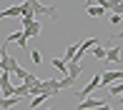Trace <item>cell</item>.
<instances>
[{
  "mask_svg": "<svg viewBox=\"0 0 123 110\" xmlns=\"http://www.w3.org/2000/svg\"><path fill=\"white\" fill-rule=\"evenodd\" d=\"M18 68H20L18 60L8 53V45L3 43V48H0V73H13V75H15V70H18Z\"/></svg>",
  "mask_w": 123,
  "mask_h": 110,
  "instance_id": "6da1fadb",
  "label": "cell"
},
{
  "mask_svg": "<svg viewBox=\"0 0 123 110\" xmlns=\"http://www.w3.org/2000/svg\"><path fill=\"white\" fill-rule=\"evenodd\" d=\"M111 105L108 98H86V100L78 103V110H96V108H105Z\"/></svg>",
  "mask_w": 123,
  "mask_h": 110,
  "instance_id": "7a4b0ae2",
  "label": "cell"
},
{
  "mask_svg": "<svg viewBox=\"0 0 123 110\" xmlns=\"http://www.w3.org/2000/svg\"><path fill=\"white\" fill-rule=\"evenodd\" d=\"M100 80H103L100 88H111L116 82H123V70H105V73H100Z\"/></svg>",
  "mask_w": 123,
  "mask_h": 110,
  "instance_id": "3957f363",
  "label": "cell"
},
{
  "mask_svg": "<svg viewBox=\"0 0 123 110\" xmlns=\"http://www.w3.org/2000/svg\"><path fill=\"white\" fill-rule=\"evenodd\" d=\"M100 85H103V80H100V75H93V78L88 80V85H86V88H80V90H78L75 95H78V98H83V100H86V98L91 95L93 90H98Z\"/></svg>",
  "mask_w": 123,
  "mask_h": 110,
  "instance_id": "277c9868",
  "label": "cell"
},
{
  "mask_svg": "<svg viewBox=\"0 0 123 110\" xmlns=\"http://www.w3.org/2000/svg\"><path fill=\"white\" fill-rule=\"evenodd\" d=\"M33 3V13L38 15H50V18H55V5H45V3H38V0H30Z\"/></svg>",
  "mask_w": 123,
  "mask_h": 110,
  "instance_id": "5b68a950",
  "label": "cell"
},
{
  "mask_svg": "<svg viewBox=\"0 0 123 110\" xmlns=\"http://www.w3.org/2000/svg\"><path fill=\"white\" fill-rule=\"evenodd\" d=\"M105 60H108V63H118V60H123V48H121V45H111Z\"/></svg>",
  "mask_w": 123,
  "mask_h": 110,
  "instance_id": "8992f818",
  "label": "cell"
},
{
  "mask_svg": "<svg viewBox=\"0 0 123 110\" xmlns=\"http://www.w3.org/2000/svg\"><path fill=\"white\" fill-rule=\"evenodd\" d=\"M18 15H25V13H23V3H20V5H13V8H8V10H0V20H5V18H18Z\"/></svg>",
  "mask_w": 123,
  "mask_h": 110,
  "instance_id": "52a82bcc",
  "label": "cell"
},
{
  "mask_svg": "<svg viewBox=\"0 0 123 110\" xmlns=\"http://www.w3.org/2000/svg\"><path fill=\"white\" fill-rule=\"evenodd\" d=\"M50 65H53V68L63 75V78H68V63H65L63 58H50Z\"/></svg>",
  "mask_w": 123,
  "mask_h": 110,
  "instance_id": "ba28073f",
  "label": "cell"
},
{
  "mask_svg": "<svg viewBox=\"0 0 123 110\" xmlns=\"http://www.w3.org/2000/svg\"><path fill=\"white\" fill-rule=\"evenodd\" d=\"M18 103H23V98H0V110H10V108H15Z\"/></svg>",
  "mask_w": 123,
  "mask_h": 110,
  "instance_id": "9c48e42d",
  "label": "cell"
},
{
  "mask_svg": "<svg viewBox=\"0 0 123 110\" xmlns=\"http://www.w3.org/2000/svg\"><path fill=\"white\" fill-rule=\"evenodd\" d=\"M40 30H43V25H40V23H38V20H35V23H33L30 28H25L23 33H25V38H28V40H30V38H35V35H40Z\"/></svg>",
  "mask_w": 123,
  "mask_h": 110,
  "instance_id": "30bf717a",
  "label": "cell"
},
{
  "mask_svg": "<svg viewBox=\"0 0 123 110\" xmlns=\"http://www.w3.org/2000/svg\"><path fill=\"white\" fill-rule=\"evenodd\" d=\"M86 10L91 18H103L105 15V8H100V5H86Z\"/></svg>",
  "mask_w": 123,
  "mask_h": 110,
  "instance_id": "8fae6325",
  "label": "cell"
},
{
  "mask_svg": "<svg viewBox=\"0 0 123 110\" xmlns=\"http://www.w3.org/2000/svg\"><path fill=\"white\" fill-rule=\"evenodd\" d=\"M105 55H108V48H105L103 43H98V45L93 48V58L96 60H105Z\"/></svg>",
  "mask_w": 123,
  "mask_h": 110,
  "instance_id": "7c38bea8",
  "label": "cell"
},
{
  "mask_svg": "<svg viewBox=\"0 0 123 110\" xmlns=\"http://www.w3.org/2000/svg\"><path fill=\"white\" fill-rule=\"evenodd\" d=\"M80 73H83V68H80V65H68V78L70 80H78V78H80Z\"/></svg>",
  "mask_w": 123,
  "mask_h": 110,
  "instance_id": "4fadbf2b",
  "label": "cell"
},
{
  "mask_svg": "<svg viewBox=\"0 0 123 110\" xmlns=\"http://www.w3.org/2000/svg\"><path fill=\"white\" fill-rule=\"evenodd\" d=\"M108 95H123V82H116V85L108 88Z\"/></svg>",
  "mask_w": 123,
  "mask_h": 110,
  "instance_id": "5bb4252c",
  "label": "cell"
},
{
  "mask_svg": "<svg viewBox=\"0 0 123 110\" xmlns=\"http://www.w3.org/2000/svg\"><path fill=\"white\" fill-rule=\"evenodd\" d=\"M15 95H18V98L30 95V85H20V88H15Z\"/></svg>",
  "mask_w": 123,
  "mask_h": 110,
  "instance_id": "9a60e30c",
  "label": "cell"
},
{
  "mask_svg": "<svg viewBox=\"0 0 123 110\" xmlns=\"http://www.w3.org/2000/svg\"><path fill=\"white\" fill-rule=\"evenodd\" d=\"M45 98H48V95H35V98H33V100H30V110H35V108L40 105L43 100H45Z\"/></svg>",
  "mask_w": 123,
  "mask_h": 110,
  "instance_id": "2e32d148",
  "label": "cell"
},
{
  "mask_svg": "<svg viewBox=\"0 0 123 110\" xmlns=\"http://www.w3.org/2000/svg\"><path fill=\"white\" fill-rule=\"evenodd\" d=\"M75 85V80H70V78H63L60 80V90H65V88H73Z\"/></svg>",
  "mask_w": 123,
  "mask_h": 110,
  "instance_id": "e0dca14e",
  "label": "cell"
},
{
  "mask_svg": "<svg viewBox=\"0 0 123 110\" xmlns=\"http://www.w3.org/2000/svg\"><path fill=\"white\" fill-rule=\"evenodd\" d=\"M30 60H33V63H38V65H40V63H43V55L38 53V50H33V53H30Z\"/></svg>",
  "mask_w": 123,
  "mask_h": 110,
  "instance_id": "ac0fdd59",
  "label": "cell"
},
{
  "mask_svg": "<svg viewBox=\"0 0 123 110\" xmlns=\"http://www.w3.org/2000/svg\"><path fill=\"white\" fill-rule=\"evenodd\" d=\"M121 20H123L121 15H111V25H121Z\"/></svg>",
  "mask_w": 123,
  "mask_h": 110,
  "instance_id": "d6986e66",
  "label": "cell"
},
{
  "mask_svg": "<svg viewBox=\"0 0 123 110\" xmlns=\"http://www.w3.org/2000/svg\"><path fill=\"white\" fill-rule=\"evenodd\" d=\"M96 110H113V105H105V108H96Z\"/></svg>",
  "mask_w": 123,
  "mask_h": 110,
  "instance_id": "ffe728a7",
  "label": "cell"
},
{
  "mask_svg": "<svg viewBox=\"0 0 123 110\" xmlns=\"http://www.w3.org/2000/svg\"><path fill=\"white\" fill-rule=\"evenodd\" d=\"M116 38H123V30H121V33H116Z\"/></svg>",
  "mask_w": 123,
  "mask_h": 110,
  "instance_id": "44dd1931",
  "label": "cell"
}]
</instances>
